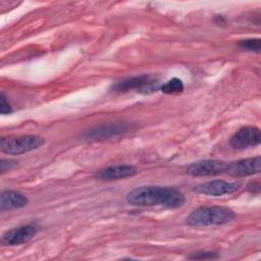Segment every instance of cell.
<instances>
[{
  "mask_svg": "<svg viewBox=\"0 0 261 261\" xmlns=\"http://www.w3.org/2000/svg\"><path fill=\"white\" fill-rule=\"evenodd\" d=\"M126 201L135 206H162L166 208H178L185 204L186 198L182 193L173 188L142 186L128 192L126 195Z\"/></svg>",
  "mask_w": 261,
  "mask_h": 261,
  "instance_id": "1",
  "label": "cell"
},
{
  "mask_svg": "<svg viewBox=\"0 0 261 261\" xmlns=\"http://www.w3.org/2000/svg\"><path fill=\"white\" fill-rule=\"evenodd\" d=\"M236 213L225 206H203L194 210L188 217L187 223L191 226L222 225L230 222Z\"/></svg>",
  "mask_w": 261,
  "mask_h": 261,
  "instance_id": "2",
  "label": "cell"
},
{
  "mask_svg": "<svg viewBox=\"0 0 261 261\" xmlns=\"http://www.w3.org/2000/svg\"><path fill=\"white\" fill-rule=\"evenodd\" d=\"M45 140L38 136H20L2 138L0 143L1 151L9 155H19L42 147Z\"/></svg>",
  "mask_w": 261,
  "mask_h": 261,
  "instance_id": "3",
  "label": "cell"
},
{
  "mask_svg": "<svg viewBox=\"0 0 261 261\" xmlns=\"http://www.w3.org/2000/svg\"><path fill=\"white\" fill-rule=\"evenodd\" d=\"M159 81L152 75H139L124 81H121L113 86L115 92H127L130 90H137L143 94H150L160 89Z\"/></svg>",
  "mask_w": 261,
  "mask_h": 261,
  "instance_id": "4",
  "label": "cell"
},
{
  "mask_svg": "<svg viewBox=\"0 0 261 261\" xmlns=\"http://www.w3.org/2000/svg\"><path fill=\"white\" fill-rule=\"evenodd\" d=\"M239 189H240L239 182L216 179V180L206 181L194 187L193 192L201 195L218 197V196L234 193Z\"/></svg>",
  "mask_w": 261,
  "mask_h": 261,
  "instance_id": "5",
  "label": "cell"
},
{
  "mask_svg": "<svg viewBox=\"0 0 261 261\" xmlns=\"http://www.w3.org/2000/svg\"><path fill=\"white\" fill-rule=\"evenodd\" d=\"M260 141V129L257 126L249 125L244 126L234 133L229 140V144L234 149L244 150L259 145Z\"/></svg>",
  "mask_w": 261,
  "mask_h": 261,
  "instance_id": "6",
  "label": "cell"
},
{
  "mask_svg": "<svg viewBox=\"0 0 261 261\" xmlns=\"http://www.w3.org/2000/svg\"><path fill=\"white\" fill-rule=\"evenodd\" d=\"M226 164L223 161L215 160V159H208V160H201L190 164L186 171L188 174L193 176H211L217 175L222 172H225Z\"/></svg>",
  "mask_w": 261,
  "mask_h": 261,
  "instance_id": "7",
  "label": "cell"
},
{
  "mask_svg": "<svg viewBox=\"0 0 261 261\" xmlns=\"http://www.w3.org/2000/svg\"><path fill=\"white\" fill-rule=\"evenodd\" d=\"M261 170L260 156L241 159L226 164L225 172L233 176H248L259 173Z\"/></svg>",
  "mask_w": 261,
  "mask_h": 261,
  "instance_id": "8",
  "label": "cell"
},
{
  "mask_svg": "<svg viewBox=\"0 0 261 261\" xmlns=\"http://www.w3.org/2000/svg\"><path fill=\"white\" fill-rule=\"evenodd\" d=\"M37 227L34 225H22L8 230L4 233L2 241L8 246L21 245L32 240L37 234Z\"/></svg>",
  "mask_w": 261,
  "mask_h": 261,
  "instance_id": "9",
  "label": "cell"
},
{
  "mask_svg": "<svg viewBox=\"0 0 261 261\" xmlns=\"http://www.w3.org/2000/svg\"><path fill=\"white\" fill-rule=\"evenodd\" d=\"M138 173V170L135 166L128 164H119L112 165L100 169L97 172V177L101 180H118L126 177L134 176Z\"/></svg>",
  "mask_w": 261,
  "mask_h": 261,
  "instance_id": "10",
  "label": "cell"
},
{
  "mask_svg": "<svg viewBox=\"0 0 261 261\" xmlns=\"http://www.w3.org/2000/svg\"><path fill=\"white\" fill-rule=\"evenodd\" d=\"M127 128H128V125L126 123H121V122L103 124V125H99L89 129L86 134V138L92 139V140H103V139H107L112 136H116L121 133H124L127 130Z\"/></svg>",
  "mask_w": 261,
  "mask_h": 261,
  "instance_id": "11",
  "label": "cell"
},
{
  "mask_svg": "<svg viewBox=\"0 0 261 261\" xmlns=\"http://www.w3.org/2000/svg\"><path fill=\"white\" fill-rule=\"evenodd\" d=\"M28 198L16 191H3L0 196V208L2 211L18 209L27 206Z\"/></svg>",
  "mask_w": 261,
  "mask_h": 261,
  "instance_id": "12",
  "label": "cell"
},
{
  "mask_svg": "<svg viewBox=\"0 0 261 261\" xmlns=\"http://www.w3.org/2000/svg\"><path fill=\"white\" fill-rule=\"evenodd\" d=\"M160 90L165 94H177L184 91V84L180 79L173 77L167 81L160 87Z\"/></svg>",
  "mask_w": 261,
  "mask_h": 261,
  "instance_id": "13",
  "label": "cell"
},
{
  "mask_svg": "<svg viewBox=\"0 0 261 261\" xmlns=\"http://www.w3.org/2000/svg\"><path fill=\"white\" fill-rule=\"evenodd\" d=\"M239 46L247 51L259 52L261 49V41L260 39H247L241 41L239 43Z\"/></svg>",
  "mask_w": 261,
  "mask_h": 261,
  "instance_id": "14",
  "label": "cell"
},
{
  "mask_svg": "<svg viewBox=\"0 0 261 261\" xmlns=\"http://www.w3.org/2000/svg\"><path fill=\"white\" fill-rule=\"evenodd\" d=\"M217 257V254L214 252H195L189 256L190 259H215Z\"/></svg>",
  "mask_w": 261,
  "mask_h": 261,
  "instance_id": "15",
  "label": "cell"
},
{
  "mask_svg": "<svg viewBox=\"0 0 261 261\" xmlns=\"http://www.w3.org/2000/svg\"><path fill=\"white\" fill-rule=\"evenodd\" d=\"M12 111L10 104L6 100V97L4 96L3 93H1L0 97V112L1 114H9Z\"/></svg>",
  "mask_w": 261,
  "mask_h": 261,
  "instance_id": "16",
  "label": "cell"
},
{
  "mask_svg": "<svg viewBox=\"0 0 261 261\" xmlns=\"http://www.w3.org/2000/svg\"><path fill=\"white\" fill-rule=\"evenodd\" d=\"M16 165V162L14 160L11 159H3L0 162V170L1 172H5L7 170H10L12 167H14Z\"/></svg>",
  "mask_w": 261,
  "mask_h": 261,
  "instance_id": "17",
  "label": "cell"
},
{
  "mask_svg": "<svg viewBox=\"0 0 261 261\" xmlns=\"http://www.w3.org/2000/svg\"><path fill=\"white\" fill-rule=\"evenodd\" d=\"M249 190L252 193H258L260 190V185L258 182H251L249 186Z\"/></svg>",
  "mask_w": 261,
  "mask_h": 261,
  "instance_id": "18",
  "label": "cell"
}]
</instances>
